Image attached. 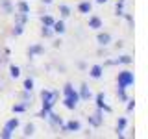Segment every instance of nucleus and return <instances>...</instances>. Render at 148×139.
<instances>
[{
	"instance_id": "1",
	"label": "nucleus",
	"mask_w": 148,
	"mask_h": 139,
	"mask_svg": "<svg viewBox=\"0 0 148 139\" xmlns=\"http://www.w3.org/2000/svg\"><path fill=\"white\" fill-rule=\"evenodd\" d=\"M41 98H43V109L39 111L37 117L46 119V117H48V113H50V109L54 108V104L59 98V91H46V89H43V91H41Z\"/></svg>"
},
{
	"instance_id": "2",
	"label": "nucleus",
	"mask_w": 148,
	"mask_h": 139,
	"mask_svg": "<svg viewBox=\"0 0 148 139\" xmlns=\"http://www.w3.org/2000/svg\"><path fill=\"white\" fill-rule=\"evenodd\" d=\"M63 95H65V98H63L65 108H69V109H74V108H76L78 102H80V95H78V91L72 87V83H65Z\"/></svg>"
},
{
	"instance_id": "3",
	"label": "nucleus",
	"mask_w": 148,
	"mask_h": 139,
	"mask_svg": "<svg viewBox=\"0 0 148 139\" xmlns=\"http://www.w3.org/2000/svg\"><path fill=\"white\" fill-rule=\"evenodd\" d=\"M133 82H135V76H133L132 71H120V72H119V76H117V85L126 87V89H128L130 85H133Z\"/></svg>"
},
{
	"instance_id": "4",
	"label": "nucleus",
	"mask_w": 148,
	"mask_h": 139,
	"mask_svg": "<svg viewBox=\"0 0 148 139\" xmlns=\"http://www.w3.org/2000/svg\"><path fill=\"white\" fill-rule=\"evenodd\" d=\"M59 128H61V132H80V130H82V122H80V120H69L67 124L63 122Z\"/></svg>"
},
{
	"instance_id": "5",
	"label": "nucleus",
	"mask_w": 148,
	"mask_h": 139,
	"mask_svg": "<svg viewBox=\"0 0 148 139\" xmlns=\"http://www.w3.org/2000/svg\"><path fill=\"white\" fill-rule=\"evenodd\" d=\"M133 59L130 58V56H120V58H117V59H109V61H106L104 65L106 67H109V65H130Z\"/></svg>"
},
{
	"instance_id": "6",
	"label": "nucleus",
	"mask_w": 148,
	"mask_h": 139,
	"mask_svg": "<svg viewBox=\"0 0 148 139\" xmlns=\"http://www.w3.org/2000/svg\"><path fill=\"white\" fill-rule=\"evenodd\" d=\"M102 120H104V117H102V109L98 108V109H96L95 113L89 117V124H91V126H95V128H98L100 124H102Z\"/></svg>"
},
{
	"instance_id": "7",
	"label": "nucleus",
	"mask_w": 148,
	"mask_h": 139,
	"mask_svg": "<svg viewBox=\"0 0 148 139\" xmlns=\"http://www.w3.org/2000/svg\"><path fill=\"white\" fill-rule=\"evenodd\" d=\"M46 119H48L50 124H52V128H59V126L63 124V119L59 117V115H56L52 109H50V113H48V117H46Z\"/></svg>"
},
{
	"instance_id": "8",
	"label": "nucleus",
	"mask_w": 148,
	"mask_h": 139,
	"mask_svg": "<svg viewBox=\"0 0 148 139\" xmlns=\"http://www.w3.org/2000/svg\"><path fill=\"white\" fill-rule=\"evenodd\" d=\"M104 100H106L104 93H98V95H96V106H98L102 111H108V113H111V106H108Z\"/></svg>"
},
{
	"instance_id": "9",
	"label": "nucleus",
	"mask_w": 148,
	"mask_h": 139,
	"mask_svg": "<svg viewBox=\"0 0 148 139\" xmlns=\"http://www.w3.org/2000/svg\"><path fill=\"white\" fill-rule=\"evenodd\" d=\"M96 41H98L100 46H108L111 43V35L108 34V32H100V34L96 35Z\"/></svg>"
},
{
	"instance_id": "10",
	"label": "nucleus",
	"mask_w": 148,
	"mask_h": 139,
	"mask_svg": "<svg viewBox=\"0 0 148 139\" xmlns=\"http://www.w3.org/2000/svg\"><path fill=\"white\" fill-rule=\"evenodd\" d=\"M80 100H89L91 96H92V93H91V89H89V85L87 83H82V87H80Z\"/></svg>"
},
{
	"instance_id": "11",
	"label": "nucleus",
	"mask_w": 148,
	"mask_h": 139,
	"mask_svg": "<svg viewBox=\"0 0 148 139\" xmlns=\"http://www.w3.org/2000/svg\"><path fill=\"white\" fill-rule=\"evenodd\" d=\"M89 74H91V78L98 80V78H102V74H104V67H102V65H92Z\"/></svg>"
},
{
	"instance_id": "12",
	"label": "nucleus",
	"mask_w": 148,
	"mask_h": 139,
	"mask_svg": "<svg viewBox=\"0 0 148 139\" xmlns=\"http://www.w3.org/2000/svg\"><path fill=\"white\" fill-rule=\"evenodd\" d=\"M43 52H45V46L43 45H34V46L28 48V56H30V58H34V56H41Z\"/></svg>"
},
{
	"instance_id": "13",
	"label": "nucleus",
	"mask_w": 148,
	"mask_h": 139,
	"mask_svg": "<svg viewBox=\"0 0 148 139\" xmlns=\"http://www.w3.org/2000/svg\"><path fill=\"white\" fill-rule=\"evenodd\" d=\"M89 28L91 30H100L102 28V19L96 17V15H91L89 17Z\"/></svg>"
},
{
	"instance_id": "14",
	"label": "nucleus",
	"mask_w": 148,
	"mask_h": 139,
	"mask_svg": "<svg viewBox=\"0 0 148 139\" xmlns=\"http://www.w3.org/2000/svg\"><path fill=\"white\" fill-rule=\"evenodd\" d=\"M78 9H80V13H83V15H87V13L92 11V4L89 2V0H83V2H80V6H78Z\"/></svg>"
},
{
	"instance_id": "15",
	"label": "nucleus",
	"mask_w": 148,
	"mask_h": 139,
	"mask_svg": "<svg viewBox=\"0 0 148 139\" xmlns=\"http://www.w3.org/2000/svg\"><path fill=\"white\" fill-rule=\"evenodd\" d=\"M126 124H128L126 117H120V119L117 120V137H124L122 132H124V128H126Z\"/></svg>"
},
{
	"instance_id": "16",
	"label": "nucleus",
	"mask_w": 148,
	"mask_h": 139,
	"mask_svg": "<svg viewBox=\"0 0 148 139\" xmlns=\"http://www.w3.org/2000/svg\"><path fill=\"white\" fill-rule=\"evenodd\" d=\"M52 30H54V34H65V22L63 21H54V24H52Z\"/></svg>"
},
{
	"instance_id": "17",
	"label": "nucleus",
	"mask_w": 148,
	"mask_h": 139,
	"mask_svg": "<svg viewBox=\"0 0 148 139\" xmlns=\"http://www.w3.org/2000/svg\"><path fill=\"white\" fill-rule=\"evenodd\" d=\"M17 9L21 13H28V15H30V4H28L26 0H18V2H17Z\"/></svg>"
},
{
	"instance_id": "18",
	"label": "nucleus",
	"mask_w": 148,
	"mask_h": 139,
	"mask_svg": "<svg viewBox=\"0 0 148 139\" xmlns=\"http://www.w3.org/2000/svg\"><path fill=\"white\" fill-rule=\"evenodd\" d=\"M0 6H2V9H4V13H6V15L13 13V4H11V0H0Z\"/></svg>"
},
{
	"instance_id": "19",
	"label": "nucleus",
	"mask_w": 148,
	"mask_h": 139,
	"mask_svg": "<svg viewBox=\"0 0 148 139\" xmlns=\"http://www.w3.org/2000/svg\"><path fill=\"white\" fill-rule=\"evenodd\" d=\"M17 126H18V119H15V117H13V119H9L8 122H6V126H4V128H8L9 132H13V130H15Z\"/></svg>"
},
{
	"instance_id": "20",
	"label": "nucleus",
	"mask_w": 148,
	"mask_h": 139,
	"mask_svg": "<svg viewBox=\"0 0 148 139\" xmlns=\"http://www.w3.org/2000/svg\"><path fill=\"white\" fill-rule=\"evenodd\" d=\"M117 95H119V98L122 100V102H126V100H128V95H126V87H120V85H117Z\"/></svg>"
},
{
	"instance_id": "21",
	"label": "nucleus",
	"mask_w": 148,
	"mask_h": 139,
	"mask_svg": "<svg viewBox=\"0 0 148 139\" xmlns=\"http://www.w3.org/2000/svg\"><path fill=\"white\" fill-rule=\"evenodd\" d=\"M9 74H11V78H18L21 76V69L17 65H9Z\"/></svg>"
},
{
	"instance_id": "22",
	"label": "nucleus",
	"mask_w": 148,
	"mask_h": 139,
	"mask_svg": "<svg viewBox=\"0 0 148 139\" xmlns=\"http://www.w3.org/2000/svg\"><path fill=\"white\" fill-rule=\"evenodd\" d=\"M41 22H43V26H52V24H54V17L43 15V17H41Z\"/></svg>"
},
{
	"instance_id": "23",
	"label": "nucleus",
	"mask_w": 148,
	"mask_h": 139,
	"mask_svg": "<svg viewBox=\"0 0 148 139\" xmlns=\"http://www.w3.org/2000/svg\"><path fill=\"white\" fill-rule=\"evenodd\" d=\"M41 35H43V37H52V35H54L52 26H43V30H41Z\"/></svg>"
},
{
	"instance_id": "24",
	"label": "nucleus",
	"mask_w": 148,
	"mask_h": 139,
	"mask_svg": "<svg viewBox=\"0 0 148 139\" xmlns=\"http://www.w3.org/2000/svg\"><path fill=\"white\" fill-rule=\"evenodd\" d=\"M59 13H61L63 17H69V15H71V6H67V4H61V6H59Z\"/></svg>"
},
{
	"instance_id": "25",
	"label": "nucleus",
	"mask_w": 148,
	"mask_h": 139,
	"mask_svg": "<svg viewBox=\"0 0 148 139\" xmlns=\"http://www.w3.org/2000/svg\"><path fill=\"white\" fill-rule=\"evenodd\" d=\"M34 132H35V126L34 124H26V128H24V137H30V136H34Z\"/></svg>"
},
{
	"instance_id": "26",
	"label": "nucleus",
	"mask_w": 148,
	"mask_h": 139,
	"mask_svg": "<svg viewBox=\"0 0 148 139\" xmlns=\"http://www.w3.org/2000/svg\"><path fill=\"white\" fill-rule=\"evenodd\" d=\"M117 17H122L124 15V0H119L117 2V13H115Z\"/></svg>"
},
{
	"instance_id": "27",
	"label": "nucleus",
	"mask_w": 148,
	"mask_h": 139,
	"mask_svg": "<svg viewBox=\"0 0 148 139\" xmlns=\"http://www.w3.org/2000/svg\"><path fill=\"white\" fill-rule=\"evenodd\" d=\"M22 32H24V24H21V22H17V24H15V28H13V35H21L22 34Z\"/></svg>"
},
{
	"instance_id": "28",
	"label": "nucleus",
	"mask_w": 148,
	"mask_h": 139,
	"mask_svg": "<svg viewBox=\"0 0 148 139\" xmlns=\"http://www.w3.org/2000/svg\"><path fill=\"white\" fill-rule=\"evenodd\" d=\"M34 89V80L32 78H26L24 80V91H32Z\"/></svg>"
},
{
	"instance_id": "29",
	"label": "nucleus",
	"mask_w": 148,
	"mask_h": 139,
	"mask_svg": "<svg viewBox=\"0 0 148 139\" xmlns=\"http://www.w3.org/2000/svg\"><path fill=\"white\" fill-rule=\"evenodd\" d=\"M22 111H26L24 104H15V106H13V113H22Z\"/></svg>"
},
{
	"instance_id": "30",
	"label": "nucleus",
	"mask_w": 148,
	"mask_h": 139,
	"mask_svg": "<svg viewBox=\"0 0 148 139\" xmlns=\"http://www.w3.org/2000/svg\"><path fill=\"white\" fill-rule=\"evenodd\" d=\"M28 21V13H18L17 15V22H21V24H24Z\"/></svg>"
},
{
	"instance_id": "31",
	"label": "nucleus",
	"mask_w": 148,
	"mask_h": 139,
	"mask_svg": "<svg viewBox=\"0 0 148 139\" xmlns=\"http://www.w3.org/2000/svg\"><path fill=\"white\" fill-rule=\"evenodd\" d=\"M11 136H13V133L9 132L8 128H4V130H2V133H0V137H4V139H9V137H11Z\"/></svg>"
},
{
	"instance_id": "32",
	"label": "nucleus",
	"mask_w": 148,
	"mask_h": 139,
	"mask_svg": "<svg viewBox=\"0 0 148 139\" xmlns=\"http://www.w3.org/2000/svg\"><path fill=\"white\" fill-rule=\"evenodd\" d=\"M128 102V111H133V108H135V102L133 100H126Z\"/></svg>"
},
{
	"instance_id": "33",
	"label": "nucleus",
	"mask_w": 148,
	"mask_h": 139,
	"mask_svg": "<svg viewBox=\"0 0 148 139\" xmlns=\"http://www.w3.org/2000/svg\"><path fill=\"white\" fill-rule=\"evenodd\" d=\"M41 2H43V4H46V6H48V4H52L54 0H41Z\"/></svg>"
},
{
	"instance_id": "34",
	"label": "nucleus",
	"mask_w": 148,
	"mask_h": 139,
	"mask_svg": "<svg viewBox=\"0 0 148 139\" xmlns=\"http://www.w3.org/2000/svg\"><path fill=\"white\" fill-rule=\"evenodd\" d=\"M108 0H96V4H106Z\"/></svg>"
}]
</instances>
